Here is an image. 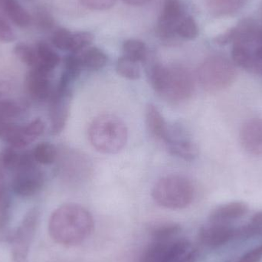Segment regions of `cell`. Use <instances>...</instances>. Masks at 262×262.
I'll return each mask as SVG.
<instances>
[{
    "instance_id": "obj_1",
    "label": "cell",
    "mask_w": 262,
    "mask_h": 262,
    "mask_svg": "<svg viewBox=\"0 0 262 262\" xmlns=\"http://www.w3.org/2000/svg\"><path fill=\"white\" fill-rule=\"evenodd\" d=\"M94 220L89 210L75 203L55 209L49 222V233L57 244L66 247L78 246L92 234Z\"/></svg>"
},
{
    "instance_id": "obj_2",
    "label": "cell",
    "mask_w": 262,
    "mask_h": 262,
    "mask_svg": "<svg viewBox=\"0 0 262 262\" xmlns=\"http://www.w3.org/2000/svg\"><path fill=\"white\" fill-rule=\"evenodd\" d=\"M127 137L125 124L115 115H100L89 126L91 144L102 154H115L120 152L125 146Z\"/></svg>"
},
{
    "instance_id": "obj_3",
    "label": "cell",
    "mask_w": 262,
    "mask_h": 262,
    "mask_svg": "<svg viewBox=\"0 0 262 262\" xmlns=\"http://www.w3.org/2000/svg\"><path fill=\"white\" fill-rule=\"evenodd\" d=\"M152 196L157 204L169 209L187 207L194 197L192 183L181 176H169L160 179L152 191Z\"/></svg>"
},
{
    "instance_id": "obj_4",
    "label": "cell",
    "mask_w": 262,
    "mask_h": 262,
    "mask_svg": "<svg viewBox=\"0 0 262 262\" xmlns=\"http://www.w3.org/2000/svg\"><path fill=\"white\" fill-rule=\"evenodd\" d=\"M197 75L205 90L220 92L227 89L234 82L236 78V70L226 58L212 56L200 64Z\"/></svg>"
},
{
    "instance_id": "obj_5",
    "label": "cell",
    "mask_w": 262,
    "mask_h": 262,
    "mask_svg": "<svg viewBox=\"0 0 262 262\" xmlns=\"http://www.w3.org/2000/svg\"><path fill=\"white\" fill-rule=\"evenodd\" d=\"M40 215L38 207L32 208L26 212L19 226L14 230L10 243L12 261H29V252L39 224Z\"/></svg>"
},
{
    "instance_id": "obj_6",
    "label": "cell",
    "mask_w": 262,
    "mask_h": 262,
    "mask_svg": "<svg viewBox=\"0 0 262 262\" xmlns=\"http://www.w3.org/2000/svg\"><path fill=\"white\" fill-rule=\"evenodd\" d=\"M194 91V81L190 72L181 66L168 67L167 78L161 96L174 103L189 99Z\"/></svg>"
},
{
    "instance_id": "obj_7",
    "label": "cell",
    "mask_w": 262,
    "mask_h": 262,
    "mask_svg": "<svg viewBox=\"0 0 262 262\" xmlns=\"http://www.w3.org/2000/svg\"><path fill=\"white\" fill-rule=\"evenodd\" d=\"M45 174L37 167L36 163L17 169L12 179V191L18 196L28 198L33 196L44 186Z\"/></svg>"
},
{
    "instance_id": "obj_8",
    "label": "cell",
    "mask_w": 262,
    "mask_h": 262,
    "mask_svg": "<svg viewBox=\"0 0 262 262\" xmlns=\"http://www.w3.org/2000/svg\"><path fill=\"white\" fill-rule=\"evenodd\" d=\"M49 100L51 132L53 135H57L64 128L69 118L72 100L70 88H63L57 85Z\"/></svg>"
},
{
    "instance_id": "obj_9",
    "label": "cell",
    "mask_w": 262,
    "mask_h": 262,
    "mask_svg": "<svg viewBox=\"0 0 262 262\" xmlns=\"http://www.w3.org/2000/svg\"><path fill=\"white\" fill-rule=\"evenodd\" d=\"M186 15L181 0H164L163 11L157 25V34L161 39L170 41L176 35V28Z\"/></svg>"
},
{
    "instance_id": "obj_10",
    "label": "cell",
    "mask_w": 262,
    "mask_h": 262,
    "mask_svg": "<svg viewBox=\"0 0 262 262\" xmlns=\"http://www.w3.org/2000/svg\"><path fill=\"white\" fill-rule=\"evenodd\" d=\"M186 239L152 241L139 262H170L177 254L189 244Z\"/></svg>"
},
{
    "instance_id": "obj_11",
    "label": "cell",
    "mask_w": 262,
    "mask_h": 262,
    "mask_svg": "<svg viewBox=\"0 0 262 262\" xmlns=\"http://www.w3.org/2000/svg\"><path fill=\"white\" fill-rule=\"evenodd\" d=\"M52 72L38 68L31 69L26 78V89L34 99L45 101L50 99L54 90L52 89Z\"/></svg>"
},
{
    "instance_id": "obj_12",
    "label": "cell",
    "mask_w": 262,
    "mask_h": 262,
    "mask_svg": "<svg viewBox=\"0 0 262 262\" xmlns=\"http://www.w3.org/2000/svg\"><path fill=\"white\" fill-rule=\"evenodd\" d=\"M236 236V229L229 224L209 223L200 232V239L204 246L217 248L227 243Z\"/></svg>"
},
{
    "instance_id": "obj_13",
    "label": "cell",
    "mask_w": 262,
    "mask_h": 262,
    "mask_svg": "<svg viewBox=\"0 0 262 262\" xmlns=\"http://www.w3.org/2000/svg\"><path fill=\"white\" fill-rule=\"evenodd\" d=\"M243 147L249 154L262 156V119L252 118L246 121L239 134Z\"/></svg>"
},
{
    "instance_id": "obj_14",
    "label": "cell",
    "mask_w": 262,
    "mask_h": 262,
    "mask_svg": "<svg viewBox=\"0 0 262 262\" xmlns=\"http://www.w3.org/2000/svg\"><path fill=\"white\" fill-rule=\"evenodd\" d=\"M166 145L172 155L184 160L191 161L198 155L196 146L189 139L184 137L181 130L171 129L169 138Z\"/></svg>"
},
{
    "instance_id": "obj_15",
    "label": "cell",
    "mask_w": 262,
    "mask_h": 262,
    "mask_svg": "<svg viewBox=\"0 0 262 262\" xmlns=\"http://www.w3.org/2000/svg\"><path fill=\"white\" fill-rule=\"evenodd\" d=\"M248 211L249 206L243 202H233L221 205L211 212L209 223L229 224V222L244 216Z\"/></svg>"
},
{
    "instance_id": "obj_16",
    "label": "cell",
    "mask_w": 262,
    "mask_h": 262,
    "mask_svg": "<svg viewBox=\"0 0 262 262\" xmlns=\"http://www.w3.org/2000/svg\"><path fill=\"white\" fill-rule=\"evenodd\" d=\"M146 123L151 135L166 144L169 140L171 129L160 111L154 104H149L146 107Z\"/></svg>"
},
{
    "instance_id": "obj_17",
    "label": "cell",
    "mask_w": 262,
    "mask_h": 262,
    "mask_svg": "<svg viewBox=\"0 0 262 262\" xmlns=\"http://www.w3.org/2000/svg\"><path fill=\"white\" fill-rule=\"evenodd\" d=\"M0 9L18 27H27L32 23V16L16 0H0Z\"/></svg>"
},
{
    "instance_id": "obj_18",
    "label": "cell",
    "mask_w": 262,
    "mask_h": 262,
    "mask_svg": "<svg viewBox=\"0 0 262 262\" xmlns=\"http://www.w3.org/2000/svg\"><path fill=\"white\" fill-rule=\"evenodd\" d=\"M35 49L38 57V66L35 68L49 72H53L55 68L59 64L61 60L58 54L44 41L38 42L35 46Z\"/></svg>"
},
{
    "instance_id": "obj_19",
    "label": "cell",
    "mask_w": 262,
    "mask_h": 262,
    "mask_svg": "<svg viewBox=\"0 0 262 262\" xmlns=\"http://www.w3.org/2000/svg\"><path fill=\"white\" fill-rule=\"evenodd\" d=\"M2 138L8 146L17 149H24L32 143L25 134L23 126L12 123H6Z\"/></svg>"
},
{
    "instance_id": "obj_20",
    "label": "cell",
    "mask_w": 262,
    "mask_h": 262,
    "mask_svg": "<svg viewBox=\"0 0 262 262\" xmlns=\"http://www.w3.org/2000/svg\"><path fill=\"white\" fill-rule=\"evenodd\" d=\"M209 12L214 16L233 15L244 6L246 0H206Z\"/></svg>"
},
{
    "instance_id": "obj_21",
    "label": "cell",
    "mask_w": 262,
    "mask_h": 262,
    "mask_svg": "<svg viewBox=\"0 0 262 262\" xmlns=\"http://www.w3.org/2000/svg\"><path fill=\"white\" fill-rule=\"evenodd\" d=\"M78 54L83 69L99 70L104 68L107 62V55L98 48L89 47Z\"/></svg>"
},
{
    "instance_id": "obj_22",
    "label": "cell",
    "mask_w": 262,
    "mask_h": 262,
    "mask_svg": "<svg viewBox=\"0 0 262 262\" xmlns=\"http://www.w3.org/2000/svg\"><path fill=\"white\" fill-rule=\"evenodd\" d=\"M124 56L137 62H144L149 60V51L143 41L137 39H129L123 45Z\"/></svg>"
},
{
    "instance_id": "obj_23",
    "label": "cell",
    "mask_w": 262,
    "mask_h": 262,
    "mask_svg": "<svg viewBox=\"0 0 262 262\" xmlns=\"http://www.w3.org/2000/svg\"><path fill=\"white\" fill-rule=\"evenodd\" d=\"M32 157L37 163L41 165H51L58 157L56 147L49 142H42L35 146L32 151Z\"/></svg>"
},
{
    "instance_id": "obj_24",
    "label": "cell",
    "mask_w": 262,
    "mask_h": 262,
    "mask_svg": "<svg viewBox=\"0 0 262 262\" xmlns=\"http://www.w3.org/2000/svg\"><path fill=\"white\" fill-rule=\"evenodd\" d=\"M181 228L173 223H162L151 228L152 241H167L173 239L180 233Z\"/></svg>"
},
{
    "instance_id": "obj_25",
    "label": "cell",
    "mask_w": 262,
    "mask_h": 262,
    "mask_svg": "<svg viewBox=\"0 0 262 262\" xmlns=\"http://www.w3.org/2000/svg\"><path fill=\"white\" fill-rule=\"evenodd\" d=\"M116 70L121 76L130 80H137L140 77L139 62L124 56L118 60Z\"/></svg>"
},
{
    "instance_id": "obj_26",
    "label": "cell",
    "mask_w": 262,
    "mask_h": 262,
    "mask_svg": "<svg viewBox=\"0 0 262 262\" xmlns=\"http://www.w3.org/2000/svg\"><path fill=\"white\" fill-rule=\"evenodd\" d=\"M14 53L21 62L30 69H34L38 66V57L35 46L32 47L26 43H18L14 47Z\"/></svg>"
},
{
    "instance_id": "obj_27",
    "label": "cell",
    "mask_w": 262,
    "mask_h": 262,
    "mask_svg": "<svg viewBox=\"0 0 262 262\" xmlns=\"http://www.w3.org/2000/svg\"><path fill=\"white\" fill-rule=\"evenodd\" d=\"M199 33L198 26L190 15H184L176 28V35L184 39H193Z\"/></svg>"
},
{
    "instance_id": "obj_28",
    "label": "cell",
    "mask_w": 262,
    "mask_h": 262,
    "mask_svg": "<svg viewBox=\"0 0 262 262\" xmlns=\"http://www.w3.org/2000/svg\"><path fill=\"white\" fill-rule=\"evenodd\" d=\"M93 39V35L90 32H72L69 52L70 53H79L89 47Z\"/></svg>"
},
{
    "instance_id": "obj_29",
    "label": "cell",
    "mask_w": 262,
    "mask_h": 262,
    "mask_svg": "<svg viewBox=\"0 0 262 262\" xmlns=\"http://www.w3.org/2000/svg\"><path fill=\"white\" fill-rule=\"evenodd\" d=\"M21 157V152H18L15 148L8 146L0 154V163L5 169L15 172L19 165Z\"/></svg>"
},
{
    "instance_id": "obj_30",
    "label": "cell",
    "mask_w": 262,
    "mask_h": 262,
    "mask_svg": "<svg viewBox=\"0 0 262 262\" xmlns=\"http://www.w3.org/2000/svg\"><path fill=\"white\" fill-rule=\"evenodd\" d=\"M232 58L237 66L248 70L252 59V50L249 46L245 45L234 44L232 50Z\"/></svg>"
},
{
    "instance_id": "obj_31",
    "label": "cell",
    "mask_w": 262,
    "mask_h": 262,
    "mask_svg": "<svg viewBox=\"0 0 262 262\" xmlns=\"http://www.w3.org/2000/svg\"><path fill=\"white\" fill-rule=\"evenodd\" d=\"M38 29L49 31L55 26V20L51 12L45 7L37 8L32 18Z\"/></svg>"
},
{
    "instance_id": "obj_32",
    "label": "cell",
    "mask_w": 262,
    "mask_h": 262,
    "mask_svg": "<svg viewBox=\"0 0 262 262\" xmlns=\"http://www.w3.org/2000/svg\"><path fill=\"white\" fill-rule=\"evenodd\" d=\"M12 217V201L5 194L0 199V235L9 230Z\"/></svg>"
},
{
    "instance_id": "obj_33",
    "label": "cell",
    "mask_w": 262,
    "mask_h": 262,
    "mask_svg": "<svg viewBox=\"0 0 262 262\" xmlns=\"http://www.w3.org/2000/svg\"><path fill=\"white\" fill-rule=\"evenodd\" d=\"M72 32L64 28L55 29L52 34V42L57 49L62 51H69Z\"/></svg>"
},
{
    "instance_id": "obj_34",
    "label": "cell",
    "mask_w": 262,
    "mask_h": 262,
    "mask_svg": "<svg viewBox=\"0 0 262 262\" xmlns=\"http://www.w3.org/2000/svg\"><path fill=\"white\" fill-rule=\"evenodd\" d=\"M23 131L31 142H34L42 135L46 130V124L41 118H35L33 121L23 126Z\"/></svg>"
},
{
    "instance_id": "obj_35",
    "label": "cell",
    "mask_w": 262,
    "mask_h": 262,
    "mask_svg": "<svg viewBox=\"0 0 262 262\" xmlns=\"http://www.w3.org/2000/svg\"><path fill=\"white\" fill-rule=\"evenodd\" d=\"M198 253L195 248L189 243L174 256L170 262H195Z\"/></svg>"
},
{
    "instance_id": "obj_36",
    "label": "cell",
    "mask_w": 262,
    "mask_h": 262,
    "mask_svg": "<svg viewBox=\"0 0 262 262\" xmlns=\"http://www.w3.org/2000/svg\"><path fill=\"white\" fill-rule=\"evenodd\" d=\"M16 38L15 32L12 30L9 23L0 15V41L9 43L14 41Z\"/></svg>"
},
{
    "instance_id": "obj_37",
    "label": "cell",
    "mask_w": 262,
    "mask_h": 262,
    "mask_svg": "<svg viewBox=\"0 0 262 262\" xmlns=\"http://www.w3.org/2000/svg\"><path fill=\"white\" fill-rule=\"evenodd\" d=\"M81 3L92 10H106L115 5L116 0H81Z\"/></svg>"
},
{
    "instance_id": "obj_38",
    "label": "cell",
    "mask_w": 262,
    "mask_h": 262,
    "mask_svg": "<svg viewBox=\"0 0 262 262\" xmlns=\"http://www.w3.org/2000/svg\"><path fill=\"white\" fill-rule=\"evenodd\" d=\"M262 259V244L245 254L238 262H260Z\"/></svg>"
},
{
    "instance_id": "obj_39",
    "label": "cell",
    "mask_w": 262,
    "mask_h": 262,
    "mask_svg": "<svg viewBox=\"0 0 262 262\" xmlns=\"http://www.w3.org/2000/svg\"><path fill=\"white\" fill-rule=\"evenodd\" d=\"M255 62H262V44L257 47L255 50L252 51V60H251L248 71L250 70L252 64Z\"/></svg>"
},
{
    "instance_id": "obj_40",
    "label": "cell",
    "mask_w": 262,
    "mask_h": 262,
    "mask_svg": "<svg viewBox=\"0 0 262 262\" xmlns=\"http://www.w3.org/2000/svg\"><path fill=\"white\" fill-rule=\"evenodd\" d=\"M249 72H254L258 75H262V62H255L252 64Z\"/></svg>"
},
{
    "instance_id": "obj_41",
    "label": "cell",
    "mask_w": 262,
    "mask_h": 262,
    "mask_svg": "<svg viewBox=\"0 0 262 262\" xmlns=\"http://www.w3.org/2000/svg\"><path fill=\"white\" fill-rule=\"evenodd\" d=\"M252 223L255 226H262V212H258L252 217Z\"/></svg>"
},
{
    "instance_id": "obj_42",
    "label": "cell",
    "mask_w": 262,
    "mask_h": 262,
    "mask_svg": "<svg viewBox=\"0 0 262 262\" xmlns=\"http://www.w3.org/2000/svg\"><path fill=\"white\" fill-rule=\"evenodd\" d=\"M5 189H6V184H5V178L3 172L0 170V199L5 195Z\"/></svg>"
},
{
    "instance_id": "obj_43",
    "label": "cell",
    "mask_w": 262,
    "mask_h": 262,
    "mask_svg": "<svg viewBox=\"0 0 262 262\" xmlns=\"http://www.w3.org/2000/svg\"><path fill=\"white\" fill-rule=\"evenodd\" d=\"M123 1L130 6H141V5L148 3L149 0H123Z\"/></svg>"
},
{
    "instance_id": "obj_44",
    "label": "cell",
    "mask_w": 262,
    "mask_h": 262,
    "mask_svg": "<svg viewBox=\"0 0 262 262\" xmlns=\"http://www.w3.org/2000/svg\"><path fill=\"white\" fill-rule=\"evenodd\" d=\"M7 122H3V121H0V138L3 137V131H4L5 125Z\"/></svg>"
},
{
    "instance_id": "obj_45",
    "label": "cell",
    "mask_w": 262,
    "mask_h": 262,
    "mask_svg": "<svg viewBox=\"0 0 262 262\" xmlns=\"http://www.w3.org/2000/svg\"><path fill=\"white\" fill-rule=\"evenodd\" d=\"M260 234H262V226H261V231H260Z\"/></svg>"
}]
</instances>
